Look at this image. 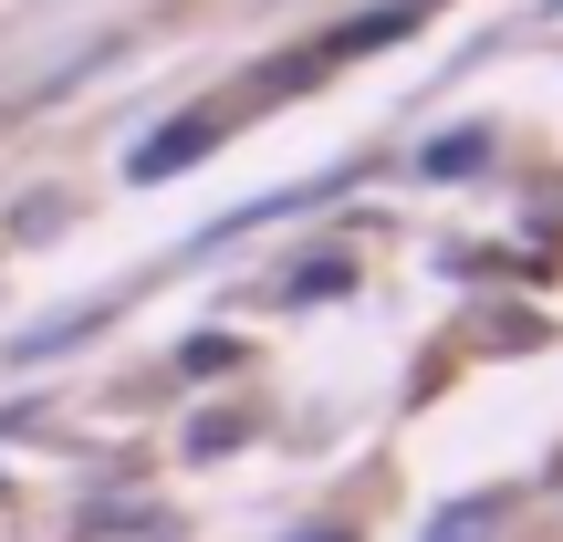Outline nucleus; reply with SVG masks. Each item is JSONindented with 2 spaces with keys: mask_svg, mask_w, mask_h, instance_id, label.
<instances>
[{
  "mask_svg": "<svg viewBox=\"0 0 563 542\" xmlns=\"http://www.w3.org/2000/svg\"><path fill=\"white\" fill-rule=\"evenodd\" d=\"M209 146H220V125L188 115V125H167V136H146V146H136V178H178V167H188V157H209Z\"/></svg>",
  "mask_w": 563,
  "mask_h": 542,
  "instance_id": "obj_1",
  "label": "nucleus"
},
{
  "mask_svg": "<svg viewBox=\"0 0 563 542\" xmlns=\"http://www.w3.org/2000/svg\"><path fill=\"white\" fill-rule=\"evenodd\" d=\"M501 532V501H490V490H470V501H449L439 522H428V542H490Z\"/></svg>",
  "mask_w": 563,
  "mask_h": 542,
  "instance_id": "obj_2",
  "label": "nucleus"
},
{
  "mask_svg": "<svg viewBox=\"0 0 563 542\" xmlns=\"http://www.w3.org/2000/svg\"><path fill=\"white\" fill-rule=\"evenodd\" d=\"M481 167V136H449V146H428V178H470Z\"/></svg>",
  "mask_w": 563,
  "mask_h": 542,
  "instance_id": "obj_3",
  "label": "nucleus"
}]
</instances>
